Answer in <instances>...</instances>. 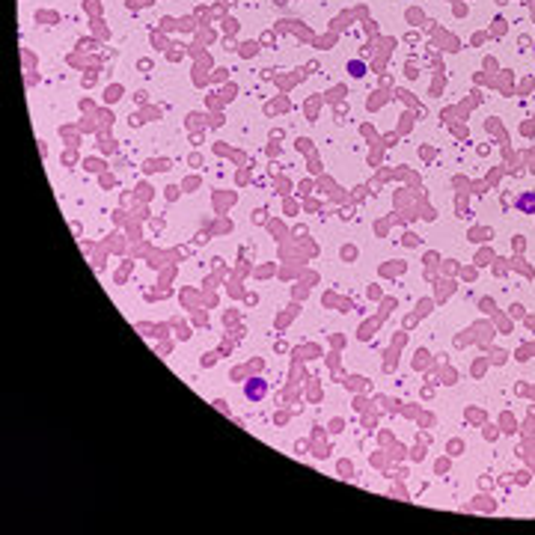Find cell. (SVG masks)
<instances>
[{
    "mask_svg": "<svg viewBox=\"0 0 535 535\" xmlns=\"http://www.w3.org/2000/svg\"><path fill=\"white\" fill-rule=\"evenodd\" d=\"M265 393H268V384H265L262 378H253V381H247V384H244V395L250 398V401L265 398Z\"/></svg>",
    "mask_w": 535,
    "mask_h": 535,
    "instance_id": "cell-1",
    "label": "cell"
},
{
    "mask_svg": "<svg viewBox=\"0 0 535 535\" xmlns=\"http://www.w3.org/2000/svg\"><path fill=\"white\" fill-rule=\"evenodd\" d=\"M517 205H520V209H526V211H529V209H535V196H523V199H520Z\"/></svg>",
    "mask_w": 535,
    "mask_h": 535,
    "instance_id": "cell-2",
    "label": "cell"
}]
</instances>
